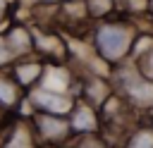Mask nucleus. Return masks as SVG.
<instances>
[{
  "mask_svg": "<svg viewBox=\"0 0 153 148\" xmlns=\"http://www.w3.org/2000/svg\"><path fill=\"white\" fill-rule=\"evenodd\" d=\"M134 41H136L134 24H129L124 19L103 21L93 31V50L98 53L100 60L115 62V64L129 57V50H131Z\"/></svg>",
  "mask_w": 153,
  "mask_h": 148,
  "instance_id": "nucleus-1",
  "label": "nucleus"
},
{
  "mask_svg": "<svg viewBox=\"0 0 153 148\" xmlns=\"http://www.w3.org/2000/svg\"><path fill=\"white\" fill-rule=\"evenodd\" d=\"M29 100L33 103L36 112L53 115V117H67L69 110L76 103V98H72L69 93H50V91H43V88H33L29 93Z\"/></svg>",
  "mask_w": 153,
  "mask_h": 148,
  "instance_id": "nucleus-2",
  "label": "nucleus"
},
{
  "mask_svg": "<svg viewBox=\"0 0 153 148\" xmlns=\"http://www.w3.org/2000/svg\"><path fill=\"white\" fill-rule=\"evenodd\" d=\"M33 134L41 136L43 141L57 143V141H65L72 131H69L67 117H53V115L36 112V115H33Z\"/></svg>",
  "mask_w": 153,
  "mask_h": 148,
  "instance_id": "nucleus-3",
  "label": "nucleus"
},
{
  "mask_svg": "<svg viewBox=\"0 0 153 148\" xmlns=\"http://www.w3.org/2000/svg\"><path fill=\"white\" fill-rule=\"evenodd\" d=\"M67 122H69V131H72V134L86 136V134H96L100 117H98L96 107H91V105L84 103V100H76L74 107L69 110V119H67Z\"/></svg>",
  "mask_w": 153,
  "mask_h": 148,
  "instance_id": "nucleus-4",
  "label": "nucleus"
},
{
  "mask_svg": "<svg viewBox=\"0 0 153 148\" xmlns=\"http://www.w3.org/2000/svg\"><path fill=\"white\" fill-rule=\"evenodd\" d=\"M43 72H45V67H43L41 62L24 57V60H17V62L12 64V72H10V74H12V79L17 81L19 88H33V86H38Z\"/></svg>",
  "mask_w": 153,
  "mask_h": 148,
  "instance_id": "nucleus-5",
  "label": "nucleus"
},
{
  "mask_svg": "<svg viewBox=\"0 0 153 148\" xmlns=\"http://www.w3.org/2000/svg\"><path fill=\"white\" fill-rule=\"evenodd\" d=\"M31 43H33V50L43 57H50V60H60L67 55V45L65 41L57 36V33H50V31H36L31 33Z\"/></svg>",
  "mask_w": 153,
  "mask_h": 148,
  "instance_id": "nucleus-6",
  "label": "nucleus"
},
{
  "mask_svg": "<svg viewBox=\"0 0 153 148\" xmlns=\"http://www.w3.org/2000/svg\"><path fill=\"white\" fill-rule=\"evenodd\" d=\"M5 41L14 55V60H24L33 53V43H31V33L24 29V26H12L7 33H5Z\"/></svg>",
  "mask_w": 153,
  "mask_h": 148,
  "instance_id": "nucleus-7",
  "label": "nucleus"
},
{
  "mask_svg": "<svg viewBox=\"0 0 153 148\" xmlns=\"http://www.w3.org/2000/svg\"><path fill=\"white\" fill-rule=\"evenodd\" d=\"M22 98V88L17 86V81L12 79L10 72H0V110H10L19 103Z\"/></svg>",
  "mask_w": 153,
  "mask_h": 148,
  "instance_id": "nucleus-8",
  "label": "nucleus"
},
{
  "mask_svg": "<svg viewBox=\"0 0 153 148\" xmlns=\"http://www.w3.org/2000/svg\"><path fill=\"white\" fill-rule=\"evenodd\" d=\"M0 148H36V141H33V129L22 124V127H14L12 134L5 138V143Z\"/></svg>",
  "mask_w": 153,
  "mask_h": 148,
  "instance_id": "nucleus-9",
  "label": "nucleus"
},
{
  "mask_svg": "<svg viewBox=\"0 0 153 148\" xmlns=\"http://www.w3.org/2000/svg\"><path fill=\"white\" fill-rule=\"evenodd\" d=\"M124 148H153V129L151 127H141L134 134L127 136Z\"/></svg>",
  "mask_w": 153,
  "mask_h": 148,
  "instance_id": "nucleus-10",
  "label": "nucleus"
},
{
  "mask_svg": "<svg viewBox=\"0 0 153 148\" xmlns=\"http://www.w3.org/2000/svg\"><path fill=\"white\" fill-rule=\"evenodd\" d=\"M134 64H136L139 76H141V79H146L148 84H153V45H151L143 55H139V57L134 60Z\"/></svg>",
  "mask_w": 153,
  "mask_h": 148,
  "instance_id": "nucleus-11",
  "label": "nucleus"
},
{
  "mask_svg": "<svg viewBox=\"0 0 153 148\" xmlns=\"http://www.w3.org/2000/svg\"><path fill=\"white\" fill-rule=\"evenodd\" d=\"M86 12L93 19H105L112 10H115V0H86Z\"/></svg>",
  "mask_w": 153,
  "mask_h": 148,
  "instance_id": "nucleus-12",
  "label": "nucleus"
},
{
  "mask_svg": "<svg viewBox=\"0 0 153 148\" xmlns=\"http://www.w3.org/2000/svg\"><path fill=\"white\" fill-rule=\"evenodd\" d=\"M14 62H17V60H14V55H12L5 36H0V72H7V67L14 64Z\"/></svg>",
  "mask_w": 153,
  "mask_h": 148,
  "instance_id": "nucleus-13",
  "label": "nucleus"
},
{
  "mask_svg": "<svg viewBox=\"0 0 153 148\" xmlns=\"http://www.w3.org/2000/svg\"><path fill=\"white\" fill-rule=\"evenodd\" d=\"M74 148H108V146L100 138H96L93 134H86V136H76Z\"/></svg>",
  "mask_w": 153,
  "mask_h": 148,
  "instance_id": "nucleus-14",
  "label": "nucleus"
},
{
  "mask_svg": "<svg viewBox=\"0 0 153 148\" xmlns=\"http://www.w3.org/2000/svg\"><path fill=\"white\" fill-rule=\"evenodd\" d=\"M7 19V0H0V21Z\"/></svg>",
  "mask_w": 153,
  "mask_h": 148,
  "instance_id": "nucleus-15",
  "label": "nucleus"
},
{
  "mask_svg": "<svg viewBox=\"0 0 153 148\" xmlns=\"http://www.w3.org/2000/svg\"><path fill=\"white\" fill-rule=\"evenodd\" d=\"M38 2H43V5H55V2H60V0H38Z\"/></svg>",
  "mask_w": 153,
  "mask_h": 148,
  "instance_id": "nucleus-16",
  "label": "nucleus"
}]
</instances>
